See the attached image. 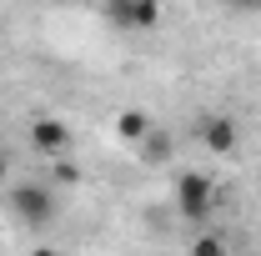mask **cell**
<instances>
[{"mask_svg":"<svg viewBox=\"0 0 261 256\" xmlns=\"http://www.w3.org/2000/svg\"><path fill=\"white\" fill-rule=\"evenodd\" d=\"M201 146H206L211 156H236L241 131H236V121H231L226 111H211V116L201 121Z\"/></svg>","mask_w":261,"mask_h":256,"instance_id":"obj_5","label":"cell"},{"mask_svg":"<svg viewBox=\"0 0 261 256\" xmlns=\"http://www.w3.org/2000/svg\"><path fill=\"white\" fill-rule=\"evenodd\" d=\"M171 201H176L181 221L201 226V221H211V211H216V181L206 171H181L171 181Z\"/></svg>","mask_w":261,"mask_h":256,"instance_id":"obj_1","label":"cell"},{"mask_svg":"<svg viewBox=\"0 0 261 256\" xmlns=\"http://www.w3.org/2000/svg\"><path fill=\"white\" fill-rule=\"evenodd\" d=\"M31 256H61V251H56V246H35Z\"/></svg>","mask_w":261,"mask_h":256,"instance_id":"obj_11","label":"cell"},{"mask_svg":"<svg viewBox=\"0 0 261 256\" xmlns=\"http://www.w3.org/2000/svg\"><path fill=\"white\" fill-rule=\"evenodd\" d=\"M31 151H40L45 161H56L70 151V126L56 121V116H35L31 121Z\"/></svg>","mask_w":261,"mask_h":256,"instance_id":"obj_4","label":"cell"},{"mask_svg":"<svg viewBox=\"0 0 261 256\" xmlns=\"http://www.w3.org/2000/svg\"><path fill=\"white\" fill-rule=\"evenodd\" d=\"M10 211L25 226H50L56 221V186L50 181H15L10 186Z\"/></svg>","mask_w":261,"mask_h":256,"instance_id":"obj_2","label":"cell"},{"mask_svg":"<svg viewBox=\"0 0 261 256\" xmlns=\"http://www.w3.org/2000/svg\"><path fill=\"white\" fill-rule=\"evenodd\" d=\"M231 10H261V0H226Z\"/></svg>","mask_w":261,"mask_h":256,"instance_id":"obj_9","label":"cell"},{"mask_svg":"<svg viewBox=\"0 0 261 256\" xmlns=\"http://www.w3.org/2000/svg\"><path fill=\"white\" fill-rule=\"evenodd\" d=\"M106 20L116 31H156L161 25V0H106Z\"/></svg>","mask_w":261,"mask_h":256,"instance_id":"obj_3","label":"cell"},{"mask_svg":"<svg viewBox=\"0 0 261 256\" xmlns=\"http://www.w3.org/2000/svg\"><path fill=\"white\" fill-rule=\"evenodd\" d=\"M191 256H231V246L216 236V231H196V241H191Z\"/></svg>","mask_w":261,"mask_h":256,"instance_id":"obj_8","label":"cell"},{"mask_svg":"<svg viewBox=\"0 0 261 256\" xmlns=\"http://www.w3.org/2000/svg\"><path fill=\"white\" fill-rule=\"evenodd\" d=\"M146 131H151V116H146V111H121V116H116V136L126 141L130 151L146 141Z\"/></svg>","mask_w":261,"mask_h":256,"instance_id":"obj_6","label":"cell"},{"mask_svg":"<svg viewBox=\"0 0 261 256\" xmlns=\"http://www.w3.org/2000/svg\"><path fill=\"white\" fill-rule=\"evenodd\" d=\"M136 151H141V161H146V166H166V161H171V136L151 126V131H146V141H141Z\"/></svg>","mask_w":261,"mask_h":256,"instance_id":"obj_7","label":"cell"},{"mask_svg":"<svg viewBox=\"0 0 261 256\" xmlns=\"http://www.w3.org/2000/svg\"><path fill=\"white\" fill-rule=\"evenodd\" d=\"M5 181H10V156L0 151V186H5Z\"/></svg>","mask_w":261,"mask_h":256,"instance_id":"obj_10","label":"cell"}]
</instances>
